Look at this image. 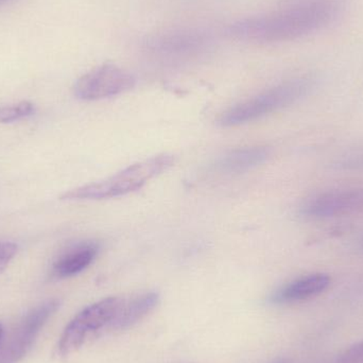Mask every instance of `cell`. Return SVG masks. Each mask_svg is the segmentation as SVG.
<instances>
[{"label": "cell", "instance_id": "11", "mask_svg": "<svg viewBox=\"0 0 363 363\" xmlns=\"http://www.w3.org/2000/svg\"><path fill=\"white\" fill-rule=\"evenodd\" d=\"M160 296L155 292H148L132 300L123 303L116 317L111 322L112 330H121L131 328L134 324L144 319L159 304Z\"/></svg>", "mask_w": 363, "mask_h": 363}, {"label": "cell", "instance_id": "15", "mask_svg": "<svg viewBox=\"0 0 363 363\" xmlns=\"http://www.w3.org/2000/svg\"><path fill=\"white\" fill-rule=\"evenodd\" d=\"M17 253V245L12 242H0V273L6 270Z\"/></svg>", "mask_w": 363, "mask_h": 363}, {"label": "cell", "instance_id": "4", "mask_svg": "<svg viewBox=\"0 0 363 363\" xmlns=\"http://www.w3.org/2000/svg\"><path fill=\"white\" fill-rule=\"evenodd\" d=\"M125 300L106 298L89 305L68 323L59 341L60 355L68 356L78 351L94 333L98 332L111 322L121 311Z\"/></svg>", "mask_w": 363, "mask_h": 363}, {"label": "cell", "instance_id": "14", "mask_svg": "<svg viewBox=\"0 0 363 363\" xmlns=\"http://www.w3.org/2000/svg\"><path fill=\"white\" fill-rule=\"evenodd\" d=\"M336 363H363V340L347 347L338 356Z\"/></svg>", "mask_w": 363, "mask_h": 363}, {"label": "cell", "instance_id": "12", "mask_svg": "<svg viewBox=\"0 0 363 363\" xmlns=\"http://www.w3.org/2000/svg\"><path fill=\"white\" fill-rule=\"evenodd\" d=\"M34 112H35V108L29 101L19 102V104L11 106H1L0 108V123H14L19 119L31 116Z\"/></svg>", "mask_w": 363, "mask_h": 363}, {"label": "cell", "instance_id": "17", "mask_svg": "<svg viewBox=\"0 0 363 363\" xmlns=\"http://www.w3.org/2000/svg\"><path fill=\"white\" fill-rule=\"evenodd\" d=\"M360 247H362V249L363 250V238L362 240L360 241Z\"/></svg>", "mask_w": 363, "mask_h": 363}, {"label": "cell", "instance_id": "8", "mask_svg": "<svg viewBox=\"0 0 363 363\" xmlns=\"http://www.w3.org/2000/svg\"><path fill=\"white\" fill-rule=\"evenodd\" d=\"M330 284L332 279L325 273L305 275L273 292L270 296V302L277 305L304 302L325 292L330 288Z\"/></svg>", "mask_w": 363, "mask_h": 363}, {"label": "cell", "instance_id": "18", "mask_svg": "<svg viewBox=\"0 0 363 363\" xmlns=\"http://www.w3.org/2000/svg\"><path fill=\"white\" fill-rule=\"evenodd\" d=\"M0 1H1V0H0Z\"/></svg>", "mask_w": 363, "mask_h": 363}, {"label": "cell", "instance_id": "2", "mask_svg": "<svg viewBox=\"0 0 363 363\" xmlns=\"http://www.w3.org/2000/svg\"><path fill=\"white\" fill-rule=\"evenodd\" d=\"M172 155H163L134 164L104 181L87 184L65 192L62 200H102L117 198L140 189L149 181L169 169Z\"/></svg>", "mask_w": 363, "mask_h": 363}, {"label": "cell", "instance_id": "7", "mask_svg": "<svg viewBox=\"0 0 363 363\" xmlns=\"http://www.w3.org/2000/svg\"><path fill=\"white\" fill-rule=\"evenodd\" d=\"M59 307V300H49L31 309L17 326L8 347L0 357V363L21 362L29 353L38 335Z\"/></svg>", "mask_w": 363, "mask_h": 363}, {"label": "cell", "instance_id": "10", "mask_svg": "<svg viewBox=\"0 0 363 363\" xmlns=\"http://www.w3.org/2000/svg\"><path fill=\"white\" fill-rule=\"evenodd\" d=\"M270 155L267 147L254 146L236 149L216 160L211 170L224 176L243 174L264 163Z\"/></svg>", "mask_w": 363, "mask_h": 363}, {"label": "cell", "instance_id": "3", "mask_svg": "<svg viewBox=\"0 0 363 363\" xmlns=\"http://www.w3.org/2000/svg\"><path fill=\"white\" fill-rule=\"evenodd\" d=\"M315 79L298 77L232 106L220 116L222 127H235L262 118L271 113L287 108L313 91Z\"/></svg>", "mask_w": 363, "mask_h": 363}, {"label": "cell", "instance_id": "9", "mask_svg": "<svg viewBox=\"0 0 363 363\" xmlns=\"http://www.w3.org/2000/svg\"><path fill=\"white\" fill-rule=\"evenodd\" d=\"M99 251L100 245L95 241H82L72 245L55 260L51 277L64 279L78 275L93 264Z\"/></svg>", "mask_w": 363, "mask_h": 363}, {"label": "cell", "instance_id": "5", "mask_svg": "<svg viewBox=\"0 0 363 363\" xmlns=\"http://www.w3.org/2000/svg\"><path fill=\"white\" fill-rule=\"evenodd\" d=\"M300 213L313 220L363 215V187L338 188L311 194L301 204Z\"/></svg>", "mask_w": 363, "mask_h": 363}, {"label": "cell", "instance_id": "13", "mask_svg": "<svg viewBox=\"0 0 363 363\" xmlns=\"http://www.w3.org/2000/svg\"><path fill=\"white\" fill-rule=\"evenodd\" d=\"M338 169L363 172V148L347 151L335 162Z\"/></svg>", "mask_w": 363, "mask_h": 363}, {"label": "cell", "instance_id": "6", "mask_svg": "<svg viewBox=\"0 0 363 363\" xmlns=\"http://www.w3.org/2000/svg\"><path fill=\"white\" fill-rule=\"evenodd\" d=\"M135 84V79L127 70L112 64H104L83 74L74 91L77 98L86 101L104 99L121 95Z\"/></svg>", "mask_w": 363, "mask_h": 363}, {"label": "cell", "instance_id": "16", "mask_svg": "<svg viewBox=\"0 0 363 363\" xmlns=\"http://www.w3.org/2000/svg\"><path fill=\"white\" fill-rule=\"evenodd\" d=\"M2 339H4V328H2L1 324H0V345H1Z\"/></svg>", "mask_w": 363, "mask_h": 363}, {"label": "cell", "instance_id": "1", "mask_svg": "<svg viewBox=\"0 0 363 363\" xmlns=\"http://www.w3.org/2000/svg\"><path fill=\"white\" fill-rule=\"evenodd\" d=\"M342 9L341 0H303L271 14L235 23L232 33L255 42H287L332 25Z\"/></svg>", "mask_w": 363, "mask_h": 363}]
</instances>
